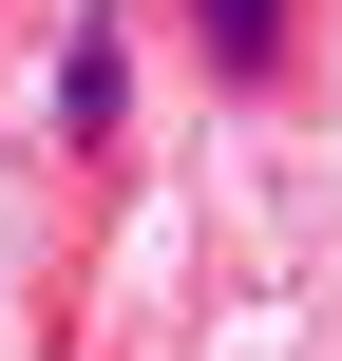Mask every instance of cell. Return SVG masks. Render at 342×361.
Returning <instances> with one entry per match:
<instances>
[{"label": "cell", "instance_id": "1", "mask_svg": "<svg viewBox=\"0 0 342 361\" xmlns=\"http://www.w3.org/2000/svg\"><path fill=\"white\" fill-rule=\"evenodd\" d=\"M190 38H209V76H286V0H190Z\"/></svg>", "mask_w": 342, "mask_h": 361}, {"label": "cell", "instance_id": "2", "mask_svg": "<svg viewBox=\"0 0 342 361\" xmlns=\"http://www.w3.org/2000/svg\"><path fill=\"white\" fill-rule=\"evenodd\" d=\"M57 114H76V152H114V114H133V76H114V38H76V76H57Z\"/></svg>", "mask_w": 342, "mask_h": 361}]
</instances>
